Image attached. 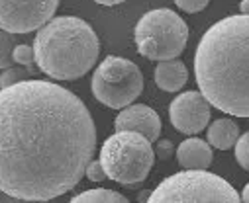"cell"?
I'll list each match as a JSON object with an SVG mask.
<instances>
[{
    "label": "cell",
    "mask_w": 249,
    "mask_h": 203,
    "mask_svg": "<svg viewBox=\"0 0 249 203\" xmlns=\"http://www.w3.org/2000/svg\"><path fill=\"white\" fill-rule=\"evenodd\" d=\"M71 203H128V197H124L122 193L114 189L96 187V189H87L71 197Z\"/></svg>",
    "instance_id": "14"
},
{
    "label": "cell",
    "mask_w": 249,
    "mask_h": 203,
    "mask_svg": "<svg viewBox=\"0 0 249 203\" xmlns=\"http://www.w3.org/2000/svg\"><path fill=\"white\" fill-rule=\"evenodd\" d=\"M239 14H247L249 16V0H241L239 2Z\"/></svg>",
    "instance_id": "23"
},
{
    "label": "cell",
    "mask_w": 249,
    "mask_h": 203,
    "mask_svg": "<svg viewBox=\"0 0 249 203\" xmlns=\"http://www.w3.org/2000/svg\"><path fill=\"white\" fill-rule=\"evenodd\" d=\"M175 4L186 14H196V12H202L210 4V0H175Z\"/></svg>",
    "instance_id": "19"
},
{
    "label": "cell",
    "mask_w": 249,
    "mask_h": 203,
    "mask_svg": "<svg viewBox=\"0 0 249 203\" xmlns=\"http://www.w3.org/2000/svg\"><path fill=\"white\" fill-rule=\"evenodd\" d=\"M149 195H151V191H142L138 199H140V201H149Z\"/></svg>",
    "instance_id": "25"
},
{
    "label": "cell",
    "mask_w": 249,
    "mask_h": 203,
    "mask_svg": "<svg viewBox=\"0 0 249 203\" xmlns=\"http://www.w3.org/2000/svg\"><path fill=\"white\" fill-rule=\"evenodd\" d=\"M14 61L24 66H34L36 62V51L30 45H16L14 47Z\"/></svg>",
    "instance_id": "18"
},
{
    "label": "cell",
    "mask_w": 249,
    "mask_h": 203,
    "mask_svg": "<svg viewBox=\"0 0 249 203\" xmlns=\"http://www.w3.org/2000/svg\"><path fill=\"white\" fill-rule=\"evenodd\" d=\"M36 64L59 82L83 78L98 61L100 41L96 31L77 16L51 18L34 39Z\"/></svg>",
    "instance_id": "3"
},
{
    "label": "cell",
    "mask_w": 249,
    "mask_h": 203,
    "mask_svg": "<svg viewBox=\"0 0 249 203\" xmlns=\"http://www.w3.org/2000/svg\"><path fill=\"white\" fill-rule=\"evenodd\" d=\"M239 139V127L233 119L222 117L208 125V143L218 151H228L235 147Z\"/></svg>",
    "instance_id": "13"
},
{
    "label": "cell",
    "mask_w": 249,
    "mask_h": 203,
    "mask_svg": "<svg viewBox=\"0 0 249 203\" xmlns=\"http://www.w3.org/2000/svg\"><path fill=\"white\" fill-rule=\"evenodd\" d=\"M155 156L151 141L138 131H116L100 149V162L108 180L126 187H136L145 182Z\"/></svg>",
    "instance_id": "4"
},
{
    "label": "cell",
    "mask_w": 249,
    "mask_h": 203,
    "mask_svg": "<svg viewBox=\"0 0 249 203\" xmlns=\"http://www.w3.org/2000/svg\"><path fill=\"white\" fill-rule=\"evenodd\" d=\"M212 158V145L196 137L182 141L177 149V160L182 168H208Z\"/></svg>",
    "instance_id": "11"
},
{
    "label": "cell",
    "mask_w": 249,
    "mask_h": 203,
    "mask_svg": "<svg viewBox=\"0 0 249 203\" xmlns=\"http://www.w3.org/2000/svg\"><path fill=\"white\" fill-rule=\"evenodd\" d=\"M0 88H2V86H0Z\"/></svg>",
    "instance_id": "26"
},
{
    "label": "cell",
    "mask_w": 249,
    "mask_h": 203,
    "mask_svg": "<svg viewBox=\"0 0 249 203\" xmlns=\"http://www.w3.org/2000/svg\"><path fill=\"white\" fill-rule=\"evenodd\" d=\"M210 108L202 92H182L169 106L171 125L184 135H196L208 127Z\"/></svg>",
    "instance_id": "9"
},
{
    "label": "cell",
    "mask_w": 249,
    "mask_h": 203,
    "mask_svg": "<svg viewBox=\"0 0 249 203\" xmlns=\"http://www.w3.org/2000/svg\"><path fill=\"white\" fill-rule=\"evenodd\" d=\"M26 78H28V73L24 69H18V66H8V69H4V73L0 75V86L8 88V86L18 84V82H22Z\"/></svg>",
    "instance_id": "17"
},
{
    "label": "cell",
    "mask_w": 249,
    "mask_h": 203,
    "mask_svg": "<svg viewBox=\"0 0 249 203\" xmlns=\"http://www.w3.org/2000/svg\"><path fill=\"white\" fill-rule=\"evenodd\" d=\"M134 39L140 55L151 61H169L180 57L189 41V26L169 8L145 12L134 30Z\"/></svg>",
    "instance_id": "6"
},
{
    "label": "cell",
    "mask_w": 249,
    "mask_h": 203,
    "mask_svg": "<svg viewBox=\"0 0 249 203\" xmlns=\"http://www.w3.org/2000/svg\"><path fill=\"white\" fill-rule=\"evenodd\" d=\"M87 178L90 182H104L108 176H106V170L102 166L100 160H90V164L87 166Z\"/></svg>",
    "instance_id": "20"
},
{
    "label": "cell",
    "mask_w": 249,
    "mask_h": 203,
    "mask_svg": "<svg viewBox=\"0 0 249 203\" xmlns=\"http://www.w3.org/2000/svg\"><path fill=\"white\" fill-rule=\"evenodd\" d=\"M96 4H102V6H116V4H122L126 2V0H92Z\"/></svg>",
    "instance_id": "22"
},
{
    "label": "cell",
    "mask_w": 249,
    "mask_h": 203,
    "mask_svg": "<svg viewBox=\"0 0 249 203\" xmlns=\"http://www.w3.org/2000/svg\"><path fill=\"white\" fill-rule=\"evenodd\" d=\"M241 201H245V203H249V184L243 187V191H241Z\"/></svg>",
    "instance_id": "24"
},
{
    "label": "cell",
    "mask_w": 249,
    "mask_h": 203,
    "mask_svg": "<svg viewBox=\"0 0 249 203\" xmlns=\"http://www.w3.org/2000/svg\"><path fill=\"white\" fill-rule=\"evenodd\" d=\"M195 78L212 108L249 117V16L212 24L195 53Z\"/></svg>",
    "instance_id": "2"
},
{
    "label": "cell",
    "mask_w": 249,
    "mask_h": 203,
    "mask_svg": "<svg viewBox=\"0 0 249 203\" xmlns=\"http://www.w3.org/2000/svg\"><path fill=\"white\" fill-rule=\"evenodd\" d=\"M239 193L222 176L206 168H184L165 178L149 195V203H239Z\"/></svg>",
    "instance_id": "5"
},
{
    "label": "cell",
    "mask_w": 249,
    "mask_h": 203,
    "mask_svg": "<svg viewBox=\"0 0 249 203\" xmlns=\"http://www.w3.org/2000/svg\"><path fill=\"white\" fill-rule=\"evenodd\" d=\"M96 125L85 102L49 80L0 88V191L51 201L87 176Z\"/></svg>",
    "instance_id": "1"
},
{
    "label": "cell",
    "mask_w": 249,
    "mask_h": 203,
    "mask_svg": "<svg viewBox=\"0 0 249 203\" xmlns=\"http://www.w3.org/2000/svg\"><path fill=\"white\" fill-rule=\"evenodd\" d=\"M235 160L245 172H249V131L239 135L235 143Z\"/></svg>",
    "instance_id": "16"
},
{
    "label": "cell",
    "mask_w": 249,
    "mask_h": 203,
    "mask_svg": "<svg viewBox=\"0 0 249 203\" xmlns=\"http://www.w3.org/2000/svg\"><path fill=\"white\" fill-rule=\"evenodd\" d=\"M14 35L0 30V71L8 69L12 66V61H14Z\"/></svg>",
    "instance_id": "15"
},
{
    "label": "cell",
    "mask_w": 249,
    "mask_h": 203,
    "mask_svg": "<svg viewBox=\"0 0 249 203\" xmlns=\"http://www.w3.org/2000/svg\"><path fill=\"white\" fill-rule=\"evenodd\" d=\"M186 80H189V71L178 59L159 61V64L155 66V84L163 92H178L180 88H184Z\"/></svg>",
    "instance_id": "12"
},
{
    "label": "cell",
    "mask_w": 249,
    "mask_h": 203,
    "mask_svg": "<svg viewBox=\"0 0 249 203\" xmlns=\"http://www.w3.org/2000/svg\"><path fill=\"white\" fill-rule=\"evenodd\" d=\"M94 98L112 109H124L143 92V75L140 66L124 57H106L92 75Z\"/></svg>",
    "instance_id": "7"
},
{
    "label": "cell",
    "mask_w": 249,
    "mask_h": 203,
    "mask_svg": "<svg viewBox=\"0 0 249 203\" xmlns=\"http://www.w3.org/2000/svg\"><path fill=\"white\" fill-rule=\"evenodd\" d=\"M59 8V0H0V30L12 35L37 31Z\"/></svg>",
    "instance_id": "8"
},
{
    "label": "cell",
    "mask_w": 249,
    "mask_h": 203,
    "mask_svg": "<svg viewBox=\"0 0 249 203\" xmlns=\"http://www.w3.org/2000/svg\"><path fill=\"white\" fill-rule=\"evenodd\" d=\"M114 127L116 131L143 133L151 143H155L161 135V119L157 111L143 104H130L128 108H124L114 119Z\"/></svg>",
    "instance_id": "10"
},
{
    "label": "cell",
    "mask_w": 249,
    "mask_h": 203,
    "mask_svg": "<svg viewBox=\"0 0 249 203\" xmlns=\"http://www.w3.org/2000/svg\"><path fill=\"white\" fill-rule=\"evenodd\" d=\"M173 153H177L175 151V147H173V143L171 141H167V139H157V147H155V155L161 158V160H167V158H171V155Z\"/></svg>",
    "instance_id": "21"
}]
</instances>
